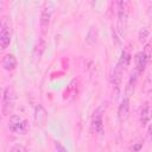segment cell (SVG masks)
<instances>
[{
    "label": "cell",
    "mask_w": 152,
    "mask_h": 152,
    "mask_svg": "<svg viewBox=\"0 0 152 152\" xmlns=\"http://www.w3.org/2000/svg\"><path fill=\"white\" fill-rule=\"evenodd\" d=\"M93 127L97 133H102L103 131V124H102V116L101 114H97L93 119Z\"/></svg>",
    "instance_id": "14"
},
{
    "label": "cell",
    "mask_w": 152,
    "mask_h": 152,
    "mask_svg": "<svg viewBox=\"0 0 152 152\" xmlns=\"http://www.w3.org/2000/svg\"><path fill=\"white\" fill-rule=\"evenodd\" d=\"M34 118H36V121H37V122H43V121L46 119V112H45V109H44L40 104H38V106L36 107Z\"/></svg>",
    "instance_id": "13"
},
{
    "label": "cell",
    "mask_w": 152,
    "mask_h": 152,
    "mask_svg": "<svg viewBox=\"0 0 152 152\" xmlns=\"http://www.w3.org/2000/svg\"><path fill=\"white\" fill-rule=\"evenodd\" d=\"M148 34H150L148 30H147L146 27H142V28L139 31V42H140V43H145V40L147 39Z\"/></svg>",
    "instance_id": "16"
},
{
    "label": "cell",
    "mask_w": 152,
    "mask_h": 152,
    "mask_svg": "<svg viewBox=\"0 0 152 152\" xmlns=\"http://www.w3.org/2000/svg\"><path fill=\"white\" fill-rule=\"evenodd\" d=\"M151 6H152V5H151Z\"/></svg>",
    "instance_id": "21"
},
{
    "label": "cell",
    "mask_w": 152,
    "mask_h": 152,
    "mask_svg": "<svg viewBox=\"0 0 152 152\" xmlns=\"http://www.w3.org/2000/svg\"><path fill=\"white\" fill-rule=\"evenodd\" d=\"M51 14H52V6L50 4H45V6L42 11V14H40V30H42L43 34H45L48 32Z\"/></svg>",
    "instance_id": "4"
},
{
    "label": "cell",
    "mask_w": 152,
    "mask_h": 152,
    "mask_svg": "<svg viewBox=\"0 0 152 152\" xmlns=\"http://www.w3.org/2000/svg\"><path fill=\"white\" fill-rule=\"evenodd\" d=\"M53 144H55V148L57 150V152H68L66 148L59 141H53Z\"/></svg>",
    "instance_id": "18"
},
{
    "label": "cell",
    "mask_w": 152,
    "mask_h": 152,
    "mask_svg": "<svg viewBox=\"0 0 152 152\" xmlns=\"http://www.w3.org/2000/svg\"><path fill=\"white\" fill-rule=\"evenodd\" d=\"M45 48H46L45 40L43 38H38V40H37V43L34 45V56L37 58H39L43 55V52L45 51Z\"/></svg>",
    "instance_id": "11"
},
{
    "label": "cell",
    "mask_w": 152,
    "mask_h": 152,
    "mask_svg": "<svg viewBox=\"0 0 152 152\" xmlns=\"http://www.w3.org/2000/svg\"><path fill=\"white\" fill-rule=\"evenodd\" d=\"M10 152H27V151H26V148L23 145H15V146H13L11 148Z\"/></svg>",
    "instance_id": "17"
},
{
    "label": "cell",
    "mask_w": 152,
    "mask_h": 152,
    "mask_svg": "<svg viewBox=\"0 0 152 152\" xmlns=\"http://www.w3.org/2000/svg\"><path fill=\"white\" fill-rule=\"evenodd\" d=\"M151 118L150 115V108H148V104L147 103H144L140 108V122L141 125H146V122L148 121V119Z\"/></svg>",
    "instance_id": "10"
},
{
    "label": "cell",
    "mask_w": 152,
    "mask_h": 152,
    "mask_svg": "<svg viewBox=\"0 0 152 152\" xmlns=\"http://www.w3.org/2000/svg\"><path fill=\"white\" fill-rule=\"evenodd\" d=\"M8 128L17 134H25L28 129V124L19 115H12L8 121Z\"/></svg>",
    "instance_id": "2"
},
{
    "label": "cell",
    "mask_w": 152,
    "mask_h": 152,
    "mask_svg": "<svg viewBox=\"0 0 152 152\" xmlns=\"http://www.w3.org/2000/svg\"><path fill=\"white\" fill-rule=\"evenodd\" d=\"M129 62H131V53L127 50H124L121 52V56H120V59H119L118 64L124 69V68H126L129 64Z\"/></svg>",
    "instance_id": "12"
},
{
    "label": "cell",
    "mask_w": 152,
    "mask_h": 152,
    "mask_svg": "<svg viewBox=\"0 0 152 152\" xmlns=\"http://www.w3.org/2000/svg\"><path fill=\"white\" fill-rule=\"evenodd\" d=\"M128 5L127 1H119L118 2V32L120 36L125 34L127 27V18H128Z\"/></svg>",
    "instance_id": "1"
},
{
    "label": "cell",
    "mask_w": 152,
    "mask_h": 152,
    "mask_svg": "<svg viewBox=\"0 0 152 152\" xmlns=\"http://www.w3.org/2000/svg\"><path fill=\"white\" fill-rule=\"evenodd\" d=\"M147 63H148V58H147V56L144 53V51L137 53V56H135V65H137L138 72H142V71L145 70Z\"/></svg>",
    "instance_id": "7"
},
{
    "label": "cell",
    "mask_w": 152,
    "mask_h": 152,
    "mask_svg": "<svg viewBox=\"0 0 152 152\" xmlns=\"http://www.w3.org/2000/svg\"><path fill=\"white\" fill-rule=\"evenodd\" d=\"M2 66L6 70H13V69H15V66H17V58H15V56L12 55V53L6 55L4 57V59H2Z\"/></svg>",
    "instance_id": "9"
},
{
    "label": "cell",
    "mask_w": 152,
    "mask_h": 152,
    "mask_svg": "<svg viewBox=\"0 0 152 152\" xmlns=\"http://www.w3.org/2000/svg\"><path fill=\"white\" fill-rule=\"evenodd\" d=\"M15 102V94L12 87H7L4 90V96H2V113L4 115H7L12 112Z\"/></svg>",
    "instance_id": "3"
},
{
    "label": "cell",
    "mask_w": 152,
    "mask_h": 152,
    "mask_svg": "<svg viewBox=\"0 0 152 152\" xmlns=\"http://www.w3.org/2000/svg\"><path fill=\"white\" fill-rule=\"evenodd\" d=\"M121 78H122V68H121L119 64H116V65L112 69L109 80H110L112 84H114V86H119L120 82H121Z\"/></svg>",
    "instance_id": "8"
},
{
    "label": "cell",
    "mask_w": 152,
    "mask_h": 152,
    "mask_svg": "<svg viewBox=\"0 0 152 152\" xmlns=\"http://www.w3.org/2000/svg\"><path fill=\"white\" fill-rule=\"evenodd\" d=\"M144 53H145V55L147 56V58L150 59V58L152 57V45H150V44L146 45L145 49H144Z\"/></svg>",
    "instance_id": "19"
},
{
    "label": "cell",
    "mask_w": 152,
    "mask_h": 152,
    "mask_svg": "<svg viewBox=\"0 0 152 152\" xmlns=\"http://www.w3.org/2000/svg\"><path fill=\"white\" fill-rule=\"evenodd\" d=\"M96 38H97V30H96V27H91V28L88 31V33H87L86 40H87L88 44L93 45V44L96 43Z\"/></svg>",
    "instance_id": "15"
},
{
    "label": "cell",
    "mask_w": 152,
    "mask_h": 152,
    "mask_svg": "<svg viewBox=\"0 0 152 152\" xmlns=\"http://www.w3.org/2000/svg\"><path fill=\"white\" fill-rule=\"evenodd\" d=\"M148 132H150V135H151V138H152V125L148 127Z\"/></svg>",
    "instance_id": "20"
},
{
    "label": "cell",
    "mask_w": 152,
    "mask_h": 152,
    "mask_svg": "<svg viewBox=\"0 0 152 152\" xmlns=\"http://www.w3.org/2000/svg\"><path fill=\"white\" fill-rule=\"evenodd\" d=\"M128 113H129V101H128V97H125L120 106H119V109H118V116L121 121L126 120L128 118Z\"/></svg>",
    "instance_id": "6"
},
{
    "label": "cell",
    "mask_w": 152,
    "mask_h": 152,
    "mask_svg": "<svg viewBox=\"0 0 152 152\" xmlns=\"http://www.w3.org/2000/svg\"><path fill=\"white\" fill-rule=\"evenodd\" d=\"M11 42V33H10V27L6 26L5 24H2L1 26V31H0V46L1 50H5Z\"/></svg>",
    "instance_id": "5"
}]
</instances>
